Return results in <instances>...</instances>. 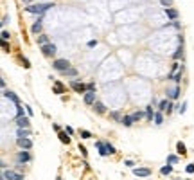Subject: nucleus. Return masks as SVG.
<instances>
[{
  "label": "nucleus",
  "instance_id": "obj_1",
  "mask_svg": "<svg viewBox=\"0 0 194 180\" xmlns=\"http://www.w3.org/2000/svg\"><path fill=\"white\" fill-rule=\"evenodd\" d=\"M52 2H45V4H36V5H27V11L32 15H43L45 9H50Z\"/></svg>",
  "mask_w": 194,
  "mask_h": 180
},
{
  "label": "nucleus",
  "instance_id": "obj_2",
  "mask_svg": "<svg viewBox=\"0 0 194 180\" xmlns=\"http://www.w3.org/2000/svg\"><path fill=\"white\" fill-rule=\"evenodd\" d=\"M52 69H56L59 72H66L70 69V61L68 59H63V58H59V59H54V63H52Z\"/></svg>",
  "mask_w": 194,
  "mask_h": 180
},
{
  "label": "nucleus",
  "instance_id": "obj_3",
  "mask_svg": "<svg viewBox=\"0 0 194 180\" xmlns=\"http://www.w3.org/2000/svg\"><path fill=\"white\" fill-rule=\"evenodd\" d=\"M2 178H5V180H23V175L15 173L11 169H5V171H2Z\"/></svg>",
  "mask_w": 194,
  "mask_h": 180
},
{
  "label": "nucleus",
  "instance_id": "obj_4",
  "mask_svg": "<svg viewBox=\"0 0 194 180\" xmlns=\"http://www.w3.org/2000/svg\"><path fill=\"white\" fill-rule=\"evenodd\" d=\"M56 45L54 43H47V45H43V47H42V52H43V54L45 56H52V54H56Z\"/></svg>",
  "mask_w": 194,
  "mask_h": 180
},
{
  "label": "nucleus",
  "instance_id": "obj_5",
  "mask_svg": "<svg viewBox=\"0 0 194 180\" xmlns=\"http://www.w3.org/2000/svg\"><path fill=\"white\" fill-rule=\"evenodd\" d=\"M4 97L7 99V101H11V103H15L16 106H20V99L16 97V94L15 92H9V90H4Z\"/></svg>",
  "mask_w": 194,
  "mask_h": 180
},
{
  "label": "nucleus",
  "instance_id": "obj_6",
  "mask_svg": "<svg viewBox=\"0 0 194 180\" xmlns=\"http://www.w3.org/2000/svg\"><path fill=\"white\" fill-rule=\"evenodd\" d=\"M31 158H32V157H31V153H29L27 150H22V151H20V153H18V157H16V160H18L20 164H22V162H29V160H31Z\"/></svg>",
  "mask_w": 194,
  "mask_h": 180
},
{
  "label": "nucleus",
  "instance_id": "obj_7",
  "mask_svg": "<svg viewBox=\"0 0 194 180\" xmlns=\"http://www.w3.org/2000/svg\"><path fill=\"white\" fill-rule=\"evenodd\" d=\"M16 144H18L22 150H27V151L32 148V141H29V139H18V141H16Z\"/></svg>",
  "mask_w": 194,
  "mask_h": 180
},
{
  "label": "nucleus",
  "instance_id": "obj_8",
  "mask_svg": "<svg viewBox=\"0 0 194 180\" xmlns=\"http://www.w3.org/2000/svg\"><path fill=\"white\" fill-rule=\"evenodd\" d=\"M70 86H72V88H74L76 92H79V94H83L85 90H88V88H86V85H85V83H81V81H72V83H70Z\"/></svg>",
  "mask_w": 194,
  "mask_h": 180
},
{
  "label": "nucleus",
  "instance_id": "obj_9",
  "mask_svg": "<svg viewBox=\"0 0 194 180\" xmlns=\"http://www.w3.org/2000/svg\"><path fill=\"white\" fill-rule=\"evenodd\" d=\"M133 175H137V177H149L151 169H148V168H137V169H133Z\"/></svg>",
  "mask_w": 194,
  "mask_h": 180
},
{
  "label": "nucleus",
  "instance_id": "obj_10",
  "mask_svg": "<svg viewBox=\"0 0 194 180\" xmlns=\"http://www.w3.org/2000/svg\"><path fill=\"white\" fill-rule=\"evenodd\" d=\"M29 135H31V130L29 128H18L16 130V137L18 139H29Z\"/></svg>",
  "mask_w": 194,
  "mask_h": 180
},
{
  "label": "nucleus",
  "instance_id": "obj_11",
  "mask_svg": "<svg viewBox=\"0 0 194 180\" xmlns=\"http://www.w3.org/2000/svg\"><path fill=\"white\" fill-rule=\"evenodd\" d=\"M85 103L86 104H95V92H86L85 94Z\"/></svg>",
  "mask_w": 194,
  "mask_h": 180
},
{
  "label": "nucleus",
  "instance_id": "obj_12",
  "mask_svg": "<svg viewBox=\"0 0 194 180\" xmlns=\"http://www.w3.org/2000/svg\"><path fill=\"white\" fill-rule=\"evenodd\" d=\"M178 96H180V88H178V86H171V88H167V97L176 99Z\"/></svg>",
  "mask_w": 194,
  "mask_h": 180
},
{
  "label": "nucleus",
  "instance_id": "obj_13",
  "mask_svg": "<svg viewBox=\"0 0 194 180\" xmlns=\"http://www.w3.org/2000/svg\"><path fill=\"white\" fill-rule=\"evenodd\" d=\"M95 148L99 150V155H101V157H106V155H110V153H108V150H106V146H104V142H95Z\"/></svg>",
  "mask_w": 194,
  "mask_h": 180
},
{
  "label": "nucleus",
  "instance_id": "obj_14",
  "mask_svg": "<svg viewBox=\"0 0 194 180\" xmlns=\"http://www.w3.org/2000/svg\"><path fill=\"white\" fill-rule=\"evenodd\" d=\"M16 124L20 126V128H29V126H31V123H29L27 117H18L16 119Z\"/></svg>",
  "mask_w": 194,
  "mask_h": 180
},
{
  "label": "nucleus",
  "instance_id": "obj_15",
  "mask_svg": "<svg viewBox=\"0 0 194 180\" xmlns=\"http://www.w3.org/2000/svg\"><path fill=\"white\" fill-rule=\"evenodd\" d=\"M165 16L171 18V20H176V18H178V11L173 9V7H169V9H165Z\"/></svg>",
  "mask_w": 194,
  "mask_h": 180
},
{
  "label": "nucleus",
  "instance_id": "obj_16",
  "mask_svg": "<svg viewBox=\"0 0 194 180\" xmlns=\"http://www.w3.org/2000/svg\"><path fill=\"white\" fill-rule=\"evenodd\" d=\"M58 137H59V141H61L63 144H68V142H70V135H68L66 131H59Z\"/></svg>",
  "mask_w": 194,
  "mask_h": 180
},
{
  "label": "nucleus",
  "instance_id": "obj_17",
  "mask_svg": "<svg viewBox=\"0 0 194 180\" xmlns=\"http://www.w3.org/2000/svg\"><path fill=\"white\" fill-rule=\"evenodd\" d=\"M32 32H34V34H38L40 31H42V18H38V22H34L32 24V29H31Z\"/></svg>",
  "mask_w": 194,
  "mask_h": 180
},
{
  "label": "nucleus",
  "instance_id": "obj_18",
  "mask_svg": "<svg viewBox=\"0 0 194 180\" xmlns=\"http://www.w3.org/2000/svg\"><path fill=\"white\" fill-rule=\"evenodd\" d=\"M93 110H95L97 112V114H104V112H106V106L103 104V103H95V104H93Z\"/></svg>",
  "mask_w": 194,
  "mask_h": 180
},
{
  "label": "nucleus",
  "instance_id": "obj_19",
  "mask_svg": "<svg viewBox=\"0 0 194 180\" xmlns=\"http://www.w3.org/2000/svg\"><path fill=\"white\" fill-rule=\"evenodd\" d=\"M133 123H135L133 115H126V117H122V124H124V126H131Z\"/></svg>",
  "mask_w": 194,
  "mask_h": 180
},
{
  "label": "nucleus",
  "instance_id": "obj_20",
  "mask_svg": "<svg viewBox=\"0 0 194 180\" xmlns=\"http://www.w3.org/2000/svg\"><path fill=\"white\" fill-rule=\"evenodd\" d=\"M176 151L180 153V155H185V153H187L185 144H183V142H176Z\"/></svg>",
  "mask_w": 194,
  "mask_h": 180
},
{
  "label": "nucleus",
  "instance_id": "obj_21",
  "mask_svg": "<svg viewBox=\"0 0 194 180\" xmlns=\"http://www.w3.org/2000/svg\"><path fill=\"white\" fill-rule=\"evenodd\" d=\"M38 43H40V45H42V47H43V45L50 43V42H49V38H47L45 34H40V36H38Z\"/></svg>",
  "mask_w": 194,
  "mask_h": 180
},
{
  "label": "nucleus",
  "instance_id": "obj_22",
  "mask_svg": "<svg viewBox=\"0 0 194 180\" xmlns=\"http://www.w3.org/2000/svg\"><path fill=\"white\" fill-rule=\"evenodd\" d=\"M156 114L153 112V106H149L148 110H146V117H148V121H153V117H155Z\"/></svg>",
  "mask_w": 194,
  "mask_h": 180
},
{
  "label": "nucleus",
  "instance_id": "obj_23",
  "mask_svg": "<svg viewBox=\"0 0 194 180\" xmlns=\"http://www.w3.org/2000/svg\"><path fill=\"white\" fill-rule=\"evenodd\" d=\"M171 171H173V166H171V164H165V166H164V168H162V169H160V173H162V175H169V173H171Z\"/></svg>",
  "mask_w": 194,
  "mask_h": 180
},
{
  "label": "nucleus",
  "instance_id": "obj_24",
  "mask_svg": "<svg viewBox=\"0 0 194 180\" xmlns=\"http://www.w3.org/2000/svg\"><path fill=\"white\" fill-rule=\"evenodd\" d=\"M54 92H56V94H63V92H65V86H63L61 83H56V85H54Z\"/></svg>",
  "mask_w": 194,
  "mask_h": 180
},
{
  "label": "nucleus",
  "instance_id": "obj_25",
  "mask_svg": "<svg viewBox=\"0 0 194 180\" xmlns=\"http://www.w3.org/2000/svg\"><path fill=\"white\" fill-rule=\"evenodd\" d=\"M164 123V117H162V112H156V115H155V124H162Z\"/></svg>",
  "mask_w": 194,
  "mask_h": 180
},
{
  "label": "nucleus",
  "instance_id": "obj_26",
  "mask_svg": "<svg viewBox=\"0 0 194 180\" xmlns=\"http://www.w3.org/2000/svg\"><path fill=\"white\" fill-rule=\"evenodd\" d=\"M146 115V112H142V110H137L135 114H133V119H135V121H138V119H142Z\"/></svg>",
  "mask_w": 194,
  "mask_h": 180
},
{
  "label": "nucleus",
  "instance_id": "obj_27",
  "mask_svg": "<svg viewBox=\"0 0 194 180\" xmlns=\"http://www.w3.org/2000/svg\"><path fill=\"white\" fill-rule=\"evenodd\" d=\"M175 162H178V155H169V157H167V164H175Z\"/></svg>",
  "mask_w": 194,
  "mask_h": 180
},
{
  "label": "nucleus",
  "instance_id": "obj_28",
  "mask_svg": "<svg viewBox=\"0 0 194 180\" xmlns=\"http://www.w3.org/2000/svg\"><path fill=\"white\" fill-rule=\"evenodd\" d=\"M9 36H11V34H9V31H5V29H4L2 32H0V38H2L4 42H7V40H9Z\"/></svg>",
  "mask_w": 194,
  "mask_h": 180
},
{
  "label": "nucleus",
  "instance_id": "obj_29",
  "mask_svg": "<svg viewBox=\"0 0 194 180\" xmlns=\"http://www.w3.org/2000/svg\"><path fill=\"white\" fill-rule=\"evenodd\" d=\"M65 74H66V76H70V78H74V76H77V70H76V69H68V70L65 72Z\"/></svg>",
  "mask_w": 194,
  "mask_h": 180
},
{
  "label": "nucleus",
  "instance_id": "obj_30",
  "mask_svg": "<svg viewBox=\"0 0 194 180\" xmlns=\"http://www.w3.org/2000/svg\"><path fill=\"white\" fill-rule=\"evenodd\" d=\"M104 146H106V150H108V153H115V148H113L110 142H104Z\"/></svg>",
  "mask_w": 194,
  "mask_h": 180
},
{
  "label": "nucleus",
  "instance_id": "obj_31",
  "mask_svg": "<svg viewBox=\"0 0 194 180\" xmlns=\"http://www.w3.org/2000/svg\"><path fill=\"white\" fill-rule=\"evenodd\" d=\"M2 49H4V52H9V49H11V47H9V43H7V42H4V40H2Z\"/></svg>",
  "mask_w": 194,
  "mask_h": 180
},
{
  "label": "nucleus",
  "instance_id": "obj_32",
  "mask_svg": "<svg viewBox=\"0 0 194 180\" xmlns=\"http://www.w3.org/2000/svg\"><path fill=\"white\" fill-rule=\"evenodd\" d=\"M86 88H88V92H95V83H88Z\"/></svg>",
  "mask_w": 194,
  "mask_h": 180
},
{
  "label": "nucleus",
  "instance_id": "obj_33",
  "mask_svg": "<svg viewBox=\"0 0 194 180\" xmlns=\"http://www.w3.org/2000/svg\"><path fill=\"white\" fill-rule=\"evenodd\" d=\"M81 137H85V139H90V137H92V133L85 130V131H81Z\"/></svg>",
  "mask_w": 194,
  "mask_h": 180
},
{
  "label": "nucleus",
  "instance_id": "obj_34",
  "mask_svg": "<svg viewBox=\"0 0 194 180\" xmlns=\"http://www.w3.org/2000/svg\"><path fill=\"white\" fill-rule=\"evenodd\" d=\"M187 173H189V175H192V173H194V164H189V166H187Z\"/></svg>",
  "mask_w": 194,
  "mask_h": 180
},
{
  "label": "nucleus",
  "instance_id": "obj_35",
  "mask_svg": "<svg viewBox=\"0 0 194 180\" xmlns=\"http://www.w3.org/2000/svg\"><path fill=\"white\" fill-rule=\"evenodd\" d=\"M180 56H182V47H178V49H176V52H175V59H178Z\"/></svg>",
  "mask_w": 194,
  "mask_h": 180
},
{
  "label": "nucleus",
  "instance_id": "obj_36",
  "mask_svg": "<svg viewBox=\"0 0 194 180\" xmlns=\"http://www.w3.org/2000/svg\"><path fill=\"white\" fill-rule=\"evenodd\" d=\"M185 110H187V103H183L182 106H180V114H185Z\"/></svg>",
  "mask_w": 194,
  "mask_h": 180
},
{
  "label": "nucleus",
  "instance_id": "obj_37",
  "mask_svg": "<svg viewBox=\"0 0 194 180\" xmlns=\"http://www.w3.org/2000/svg\"><path fill=\"white\" fill-rule=\"evenodd\" d=\"M79 151L83 153V157H86V148H85V146H81V144H79Z\"/></svg>",
  "mask_w": 194,
  "mask_h": 180
},
{
  "label": "nucleus",
  "instance_id": "obj_38",
  "mask_svg": "<svg viewBox=\"0 0 194 180\" xmlns=\"http://www.w3.org/2000/svg\"><path fill=\"white\" fill-rule=\"evenodd\" d=\"M66 133H68V135H74V128H72V126H66Z\"/></svg>",
  "mask_w": 194,
  "mask_h": 180
},
{
  "label": "nucleus",
  "instance_id": "obj_39",
  "mask_svg": "<svg viewBox=\"0 0 194 180\" xmlns=\"http://www.w3.org/2000/svg\"><path fill=\"white\" fill-rule=\"evenodd\" d=\"M160 2H162V5H171L173 0H160Z\"/></svg>",
  "mask_w": 194,
  "mask_h": 180
},
{
  "label": "nucleus",
  "instance_id": "obj_40",
  "mask_svg": "<svg viewBox=\"0 0 194 180\" xmlns=\"http://www.w3.org/2000/svg\"><path fill=\"white\" fill-rule=\"evenodd\" d=\"M7 22H9V16H4L2 18V25H7Z\"/></svg>",
  "mask_w": 194,
  "mask_h": 180
},
{
  "label": "nucleus",
  "instance_id": "obj_41",
  "mask_svg": "<svg viewBox=\"0 0 194 180\" xmlns=\"http://www.w3.org/2000/svg\"><path fill=\"white\" fill-rule=\"evenodd\" d=\"M111 117H113V119H117V121H119V119H120V115L117 114V112H113V114H111Z\"/></svg>",
  "mask_w": 194,
  "mask_h": 180
},
{
  "label": "nucleus",
  "instance_id": "obj_42",
  "mask_svg": "<svg viewBox=\"0 0 194 180\" xmlns=\"http://www.w3.org/2000/svg\"><path fill=\"white\" fill-rule=\"evenodd\" d=\"M93 45H97L95 40H92V42H88V47H93Z\"/></svg>",
  "mask_w": 194,
  "mask_h": 180
},
{
  "label": "nucleus",
  "instance_id": "obj_43",
  "mask_svg": "<svg viewBox=\"0 0 194 180\" xmlns=\"http://www.w3.org/2000/svg\"><path fill=\"white\" fill-rule=\"evenodd\" d=\"M22 2H23V4H29V2H31V0H22Z\"/></svg>",
  "mask_w": 194,
  "mask_h": 180
},
{
  "label": "nucleus",
  "instance_id": "obj_44",
  "mask_svg": "<svg viewBox=\"0 0 194 180\" xmlns=\"http://www.w3.org/2000/svg\"><path fill=\"white\" fill-rule=\"evenodd\" d=\"M2 180H5V178H2Z\"/></svg>",
  "mask_w": 194,
  "mask_h": 180
}]
</instances>
